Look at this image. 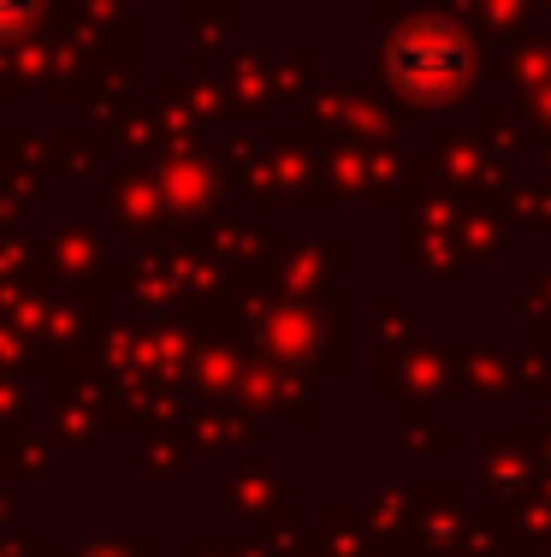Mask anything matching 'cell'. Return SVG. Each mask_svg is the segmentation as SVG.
I'll list each match as a JSON object with an SVG mask.
<instances>
[{
    "mask_svg": "<svg viewBox=\"0 0 551 557\" xmlns=\"http://www.w3.org/2000/svg\"><path fill=\"white\" fill-rule=\"evenodd\" d=\"M391 72H398V84L410 96L439 101V96H456V84L468 77V48L444 24H422V30H410L391 48Z\"/></svg>",
    "mask_w": 551,
    "mask_h": 557,
    "instance_id": "obj_1",
    "label": "cell"
},
{
    "mask_svg": "<svg viewBox=\"0 0 551 557\" xmlns=\"http://www.w3.org/2000/svg\"><path fill=\"white\" fill-rule=\"evenodd\" d=\"M36 0H0V30H18L24 18H30Z\"/></svg>",
    "mask_w": 551,
    "mask_h": 557,
    "instance_id": "obj_2",
    "label": "cell"
}]
</instances>
